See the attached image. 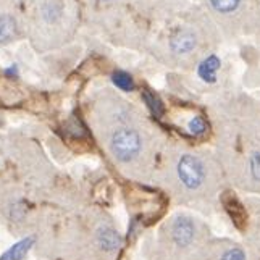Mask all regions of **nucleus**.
I'll use <instances>...</instances> for the list:
<instances>
[{
  "instance_id": "nucleus-1",
  "label": "nucleus",
  "mask_w": 260,
  "mask_h": 260,
  "mask_svg": "<svg viewBox=\"0 0 260 260\" xmlns=\"http://www.w3.org/2000/svg\"><path fill=\"white\" fill-rule=\"evenodd\" d=\"M209 112L225 165L260 184V102L230 89L210 99Z\"/></svg>"
},
{
  "instance_id": "nucleus-2",
  "label": "nucleus",
  "mask_w": 260,
  "mask_h": 260,
  "mask_svg": "<svg viewBox=\"0 0 260 260\" xmlns=\"http://www.w3.org/2000/svg\"><path fill=\"white\" fill-rule=\"evenodd\" d=\"M223 36L204 8L194 2L178 10L167 29L152 46L154 55L167 67L187 71L205 53L218 49Z\"/></svg>"
},
{
  "instance_id": "nucleus-3",
  "label": "nucleus",
  "mask_w": 260,
  "mask_h": 260,
  "mask_svg": "<svg viewBox=\"0 0 260 260\" xmlns=\"http://www.w3.org/2000/svg\"><path fill=\"white\" fill-rule=\"evenodd\" d=\"M123 238L104 215L91 209L67 218V230L57 235L55 247L63 250L68 260H107L118 254Z\"/></svg>"
},
{
  "instance_id": "nucleus-4",
  "label": "nucleus",
  "mask_w": 260,
  "mask_h": 260,
  "mask_svg": "<svg viewBox=\"0 0 260 260\" xmlns=\"http://www.w3.org/2000/svg\"><path fill=\"white\" fill-rule=\"evenodd\" d=\"M107 149L116 164L136 168L146 164L154 149L142 116L133 107L113 101L105 118Z\"/></svg>"
},
{
  "instance_id": "nucleus-5",
  "label": "nucleus",
  "mask_w": 260,
  "mask_h": 260,
  "mask_svg": "<svg viewBox=\"0 0 260 260\" xmlns=\"http://www.w3.org/2000/svg\"><path fill=\"white\" fill-rule=\"evenodd\" d=\"M220 29L223 41L255 38V0H196Z\"/></svg>"
},
{
  "instance_id": "nucleus-6",
  "label": "nucleus",
  "mask_w": 260,
  "mask_h": 260,
  "mask_svg": "<svg viewBox=\"0 0 260 260\" xmlns=\"http://www.w3.org/2000/svg\"><path fill=\"white\" fill-rule=\"evenodd\" d=\"M172 162L176 181L186 191L201 189L213 172L212 160L192 150H176Z\"/></svg>"
},
{
  "instance_id": "nucleus-7",
  "label": "nucleus",
  "mask_w": 260,
  "mask_h": 260,
  "mask_svg": "<svg viewBox=\"0 0 260 260\" xmlns=\"http://www.w3.org/2000/svg\"><path fill=\"white\" fill-rule=\"evenodd\" d=\"M191 73L197 84L201 86V91L213 92L215 95L230 91L228 86V68L225 63V58L220 53V47L215 49L196 61V63L187 70Z\"/></svg>"
},
{
  "instance_id": "nucleus-8",
  "label": "nucleus",
  "mask_w": 260,
  "mask_h": 260,
  "mask_svg": "<svg viewBox=\"0 0 260 260\" xmlns=\"http://www.w3.org/2000/svg\"><path fill=\"white\" fill-rule=\"evenodd\" d=\"M196 235L194 223L186 217H178L172 225V239L179 247H186L192 243Z\"/></svg>"
},
{
  "instance_id": "nucleus-9",
  "label": "nucleus",
  "mask_w": 260,
  "mask_h": 260,
  "mask_svg": "<svg viewBox=\"0 0 260 260\" xmlns=\"http://www.w3.org/2000/svg\"><path fill=\"white\" fill-rule=\"evenodd\" d=\"M223 205H225L226 212L230 213L233 221H235V225L238 228H243L246 225L247 213L243 205H241V202L231 192H225V196H223Z\"/></svg>"
},
{
  "instance_id": "nucleus-10",
  "label": "nucleus",
  "mask_w": 260,
  "mask_h": 260,
  "mask_svg": "<svg viewBox=\"0 0 260 260\" xmlns=\"http://www.w3.org/2000/svg\"><path fill=\"white\" fill-rule=\"evenodd\" d=\"M34 244V239L32 238H28L21 241V243L15 244L10 250H7V254L0 258V260H20L26 252H28V249Z\"/></svg>"
},
{
  "instance_id": "nucleus-11",
  "label": "nucleus",
  "mask_w": 260,
  "mask_h": 260,
  "mask_svg": "<svg viewBox=\"0 0 260 260\" xmlns=\"http://www.w3.org/2000/svg\"><path fill=\"white\" fill-rule=\"evenodd\" d=\"M16 31L15 26V20L8 15H2L0 16V42H7L10 41Z\"/></svg>"
},
{
  "instance_id": "nucleus-12",
  "label": "nucleus",
  "mask_w": 260,
  "mask_h": 260,
  "mask_svg": "<svg viewBox=\"0 0 260 260\" xmlns=\"http://www.w3.org/2000/svg\"><path fill=\"white\" fill-rule=\"evenodd\" d=\"M113 83L120 89H123V91H131V89H133L131 76H128L126 73H123V71H118V73L113 75Z\"/></svg>"
},
{
  "instance_id": "nucleus-13",
  "label": "nucleus",
  "mask_w": 260,
  "mask_h": 260,
  "mask_svg": "<svg viewBox=\"0 0 260 260\" xmlns=\"http://www.w3.org/2000/svg\"><path fill=\"white\" fill-rule=\"evenodd\" d=\"M221 260H246V254L239 247L230 249L221 255Z\"/></svg>"
},
{
  "instance_id": "nucleus-14",
  "label": "nucleus",
  "mask_w": 260,
  "mask_h": 260,
  "mask_svg": "<svg viewBox=\"0 0 260 260\" xmlns=\"http://www.w3.org/2000/svg\"><path fill=\"white\" fill-rule=\"evenodd\" d=\"M255 28H257L255 38H260V0H255Z\"/></svg>"
}]
</instances>
